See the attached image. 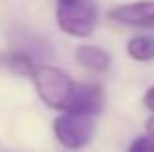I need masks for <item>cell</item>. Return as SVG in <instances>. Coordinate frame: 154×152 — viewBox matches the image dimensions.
Segmentation results:
<instances>
[{
  "label": "cell",
  "instance_id": "6da1fadb",
  "mask_svg": "<svg viewBox=\"0 0 154 152\" xmlns=\"http://www.w3.org/2000/svg\"><path fill=\"white\" fill-rule=\"evenodd\" d=\"M31 78H33L35 90H37L39 98L53 109H64L70 99L74 82L68 76V72L57 68L49 65H39L31 70Z\"/></svg>",
  "mask_w": 154,
  "mask_h": 152
},
{
  "label": "cell",
  "instance_id": "7a4b0ae2",
  "mask_svg": "<svg viewBox=\"0 0 154 152\" xmlns=\"http://www.w3.org/2000/svg\"><path fill=\"white\" fill-rule=\"evenodd\" d=\"M98 22V6L94 0H63L57 6V23L66 35L88 37Z\"/></svg>",
  "mask_w": 154,
  "mask_h": 152
},
{
  "label": "cell",
  "instance_id": "3957f363",
  "mask_svg": "<svg viewBox=\"0 0 154 152\" xmlns=\"http://www.w3.org/2000/svg\"><path fill=\"white\" fill-rule=\"evenodd\" d=\"M53 129H55V137L59 138V142L63 146H66L70 150L84 148L96 133L94 115L66 111V113L55 119Z\"/></svg>",
  "mask_w": 154,
  "mask_h": 152
},
{
  "label": "cell",
  "instance_id": "277c9868",
  "mask_svg": "<svg viewBox=\"0 0 154 152\" xmlns=\"http://www.w3.org/2000/svg\"><path fill=\"white\" fill-rule=\"evenodd\" d=\"M103 105V90L98 84H90V82H82V84H74L72 88L70 99H68L66 111H76V113H86V115H96L100 113Z\"/></svg>",
  "mask_w": 154,
  "mask_h": 152
},
{
  "label": "cell",
  "instance_id": "5b68a950",
  "mask_svg": "<svg viewBox=\"0 0 154 152\" xmlns=\"http://www.w3.org/2000/svg\"><path fill=\"white\" fill-rule=\"evenodd\" d=\"M109 18L117 23L133 27H154V0L131 2L117 6L109 12Z\"/></svg>",
  "mask_w": 154,
  "mask_h": 152
},
{
  "label": "cell",
  "instance_id": "8992f818",
  "mask_svg": "<svg viewBox=\"0 0 154 152\" xmlns=\"http://www.w3.org/2000/svg\"><path fill=\"white\" fill-rule=\"evenodd\" d=\"M76 61L86 70L100 74L109 68L111 59H109V55L103 49H98V47H92V45H82L76 49Z\"/></svg>",
  "mask_w": 154,
  "mask_h": 152
},
{
  "label": "cell",
  "instance_id": "52a82bcc",
  "mask_svg": "<svg viewBox=\"0 0 154 152\" xmlns=\"http://www.w3.org/2000/svg\"><path fill=\"white\" fill-rule=\"evenodd\" d=\"M127 53L131 59L148 62L154 59V37L152 35H137L127 43Z\"/></svg>",
  "mask_w": 154,
  "mask_h": 152
},
{
  "label": "cell",
  "instance_id": "ba28073f",
  "mask_svg": "<svg viewBox=\"0 0 154 152\" xmlns=\"http://www.w3.org/2000/svg\"><path fill=\"white\" fill-rule=\"evenodd\" d=\"M4 65H6L10 70L18 72V74H31V70L35 68L33 61H31V55L26 53L23 49L12 51V53L4 59Z\"/></svg>",
  "mask_w": 154,
  "mask_h": 152
},
{
  "label": "cell",
  "instance_id": "9c48e42d",
  "mask_svg": "<svg viewBox=\"0 0 154 152\" xmlns=\"http://www.w3.org/2000/svg\"><path fill=\"white\" fill-rule=\"evenodd\" d=\"M129 152H154V138L152 137H139L131 142Z\"/></svg>",
  "mask_w": 154,
  "mask_h": 152
},
{
  "label": "cell",
  "instance_id": "30bf717a",
  "mask_svg": "<svg viewBox=\"0 0 154 152\" xmlns=\"http://www.w3.org/2000/svg\"><path fill=\"white\" fill-rule=\"evenodd\" d=\"M144 105H146L150 111H154V86L144 94Z\"/></svg>",
  "mask_w": 154,
  "mask_h": 152
},
{
  "label": "cell",
  "instance_id": "8fae6325",
  "mask_svg": "<svg viewBox=\"0 0 154 152\" xmlns=\"http://www.w3.org/2000/svg\"><path fill=\"white\" fill-rule=\"evenodd\" d=\"M146 131H148V137H152V138H154V117L148 119V123H146Z\"/></svg>",
  "mask_w": 154,
  "mask_h": 152
},
{
  "label": "cell",
  "instance_id": "7c38bea8",
  "mask_svg": "<svg viewBox=\"0 0 154 152\" xmlns=\"http://www.w3.org/2000/svg\"><path fill=\"white\" fill-rule=\"evenodd\" d=\"M59 2H63V0H59Z\"/></svg>",
  "mask_w": 154,
  "mask_h": 152
}]
</instances>
